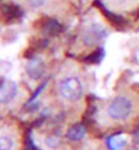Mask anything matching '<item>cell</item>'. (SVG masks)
I'll return each instance as SVG.
<instances>
[{
    "label": "cell",
    "instance_id": "cell-1",
    "mask_svg": "<svg viewBox=\"0 0 139 150\" xmlns=\"http://www.w3.org/2000/svg\"><path fill=\"white\" fill-rule=\"evenodd\" d=\"M136 108L138 105L134 97H131L127 93H120L108 103L105 113L112 122L124 123L135 116Z\"/></svg>",
    "mask_w": 139,
    "mask_h": 150
},
{
    "label": "cell",
    "instance_id": "cell-2",
    "mask_svg": "<svg viewBox=\"0 0 139 150\" xmlns=\"http://www.w3.org/2000/svg\"><path fill=\"white\" fill-rule=\"evenodd\" d=\"M57 96L67 104H76L82 101L86 93L83 79L79 75L67 74L63 75L56 83Z\"/></svg>",
    "mask_w": 139,
    "mask_h": 150
},
{
    "label": "cell",
    "instance_id": "cell-3",
    "mask_svg": "<svg viewBox=\"0 0 139 150\" xmlns=\"http://www.w3.org/2000/svg\"><path fill=\"white\" fill-rule=\"evenodd\" d=\"M22 90L14 81H6L0 85V111H8L19 103Z\"/></svg>",
    "mask_w": 139,
    "mask_h": 150
},
{
    "label": "cell",
    "instance_id": "cell-4",
    "mask_svg": "<svg viewBox=\"0 0 139 150\" xmlns=\"http://www.w3.org/2000/svg\"><path fill=\"white\" fill-rule=\"evenodd\" d=\"M105 36H107V30L104 25L97 21H90L83 26L79 34V40L85 47H94L101 42V40Z\"/></svg>",
    "mask_w": 139,
    "mask_h": 150
},
{
    "label": "cell",
    "instance_id": "cell-5",
    "mask_svg": "<svg viewBox=\"0 0 139 150\" xmlns=\"http://www.w3.org/2000/svg\"><path fill=\"white\" fill-rule=\"evenodd\" d=\"M19 146V135L15 127L0 124V150H16Z\"/></svg>",
    "mask_w": 139,
    "mask_h": 150
},
{
    "label": "cell",
    "instance_id": "cell-6",
    "mask_svg": "<svg viewBox=\"0 0 139 150\" xmlns=\"http://www.w3.org/2000/svg\"><path fill=\"white\" fill-rule=\"evenodd\" d=\"M45 63L42 62V59L40 57H34L26 64V74L29 75V78L33 81H38L44 76L45 74Z\"/></svg>",
    "mask_w": 139,
    "mask_h": 150
},
{
    "label": "cell",
    "instance_id": "cell-7",
    "mask_svg": "<svg viewBox=\"0 0 139 150\" xmlns=\"http://www.w3.org/2000/svg\"><path fill=\"white\" fill-rule=\"evenodd\" d=\"M41 145L47 150H59L61 147V141H60L59 137L49 134V135H44L41 138Z\"/></svg>",
    "mask_w": 139,
    "mask_h": 150
},
{
    "label": "cell",
    "instance_id": "cell-8",
    "mask_svg": "<svg viewBox=\"0 0 139 150\" xmlns=\"http://www.w3.org/2000/svg\"><path fill=\"white\" fill-rule=\"evenodd\" d=\"M111 150H123L127 145V137H123V135H116V137H112L108 142Z\"/></svg>",
    "mask_w": 139,
    "mask_h": 150
},
{
    "label": "cell",
    "instance_id": "cell-9",
    "mask_svg": "<svg viewBox=\"0 0 139 150\" xmlns=\"http://www.w3.org/2000/svg\"><path fill=\"white\" fill-rule=\"evenodd\" d=\"M51 0H22V3L29 10H42L49 4Z\"/></svg>",
    "mask_w": 139,
    "mask_h": 150
},
{
    "label": "cell",
    "instance_id": "cell-10",
    "mask_svg": "<svg viewBox=\"0 0 139 150\" xmlns=\"http://www.w3.org/2000/svg\"><path fill=\"white\" fill-rule=\"evenodd\" d=\"M83 135H85L83 127L82 126H75V127H72L71 130L68 131L67 137L71 139V141H79L80 138H83Z\"/></svg>",
    "mask_w": 139,
    "mask_h": 150
}]
</instances>
